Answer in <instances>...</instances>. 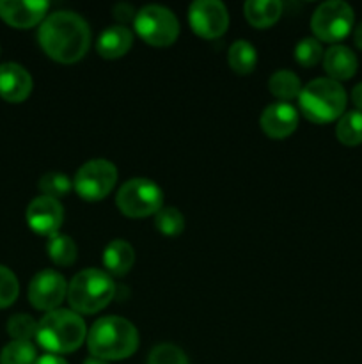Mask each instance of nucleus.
<instances>
[{
	"mask_svg": "<svg viewBox=\"0 0 362 364\" xmlns=\"http://www.w3.org/2000/svg\"><path fill=\"white\" fill-rule=\"evenodd\" d=\"M116 205L123 215L131 219H144V217L156 215L163 208V192L155 181L148 178H133L119 188Z\"/></svg>",
	"mask_w": 362,
	"mask_h": 364,
	"instance_id": "obj_6",
	"label": "nucleus"
},
{
	"mask_svg": "<svg viewBox=\"0 0 362 364\" xmlns=\"http://www.w3.org/2000/svg\"><path fill=\"white\" fill-rule=\"evenodd\" d=\"M351 27H353V9L341 0L323 2L312 13L311 28L318 41H341L350 34Z\"/></svg>",
	"mask_w": 362,
	"mask_h": 364,
	"instance_id": "obj_8",
	"label": "nucleus"
},
{
	"mask_svg": "<svg viewBox=\"0 0 362 364\" xmlns=\"http://www.w3.org/2000/svg\"><path fill=\"white\" fill-rule=\"evenodd\" d=\"M357 57L348 46L334 45L323 55V68L332 80H348L357 71Z\"/></svg>",
	"mask_w": 362,
	"mask_h": 364,
	"instance_id": "obj_17",
	"label": "nucleus"
},
{
	"mask_svg": "<svg viewBox=\"0 0 362 364\" xmlns=\"http://www.w3.org/2000/svg\"><path fill=\"white\" fill-rule=\"evenodd\" d=\"M117 181V169L112 162L103 159H94L85 162L77 171L73 187L77 194L85 201H102Z\"/></svg>",
	"mask_w": 362,
	"mask_h": 364,
	"instance_id": "obj_9",
	"label": "nucleus"
},
{
	"mask_svg": "<svg viewBox=\"0 0 362 364\" xmlns=\"http://www.w3.org/2000/svg\"><path fill=\"white\" fill-rule=\"evenodd\" d=\"M245 18L256 28H266L277 23L283 14V4L279 0H248L243 6Z\"/></svg>",
	"mask_w": 362,
	"mask_h": 364,
	"instance_id": "obj_19",
	"label": "nucleus"
},
{
	"mask_svg": "<svg viewBox=\"0 0 362 364\" xmlns=\"http://www.w3.org/2000/svg\"><path fill=\"white\" fill-rule=\"evenodd\" d=\"M353 39H355V45H357L358 48L362 50V21H361V23H358V27L355 28Z\"/></svg>",
	"mask_w": 362,
	"mask_h": 364,
	"instance_id": "obj_34",
	"label": "nucleus"
},
{
	"mask_svg": "<svg viewBox=\"0 0 362 364\" xmlns=\"http://www.w3.org/2000/svg\"><path fill=\"white\" fill-rule=\"evenodd\" d=\"M50 4L45 0H0V18L16 28L43 23Z\"/></svg>",
	"mask_w": 362,
	"mask_h": 364,
	"instance_id": "obj_13",
	"label": "nucleus"
},
{
	"mask_svg": "<svg viewBox=\"0 0 362 364\" xmlns=\"http://www.w3.org/2000/svg\"><path fill=\"white\" fill-rule=\"evenodd\" d=\"M351 100H353L355 107L358 109V112H362V82L361 84H357L353 87V91H351Z\"/></svg>",
	"mask_w": 362,
	"mask_h": 364,
	"instance_id": "obj_33",
	"label": "nucleus"
},
{
	"mask_svg": "<svg viewBox=\"0 0 362 364\" xmlns=\"http://www.w3.org/2000/svg\"><path fill=\"white\" fill-rule=\"evenodd\" d=\"M114 16L119 21H128L130 18H135V11L130 4H117V6L114 7Z\"/></svg>",
	"mask_w": 362,
	"mask_h": 364,
	"instance_id": "obj_31",
	"label": "nucleus"
},
{
	"mask_svg": "<svg viewBox=\"0 0 362 364\" xmlns=\"http://www.w3.org/2000/svg\"><path fill=\"white\" fill-rule=\"evenodd\" d=\"M67 295V283L55 270H41L28 284V301L35 309L55 311Z\"/></svg>",
	"mask_w": 362,
	"mask_h": 364,
	"instance_id": "obj_11",
	"label": "nucleus"
},
{
	"mask_svg": "<svg viewBox=\"0 0 362 364\" xmlns=\"http://www.w3.org/2000/svg\"><path fill=\"white\" fill-rule=\"evenodd\" d=\"M302 114L312 123H330L346 109V91L332 78H316L304 85L298 96Z\"/></svg>",
	"mask_w": 362,
	"mask_h": 364,
	"instance_id": "obj_4",
	"label": "nucleus"
},
{
	"mask_svg": "<svg viewBox=\"0 0 362 364\" xmlns=\"http://www.w3.org/2000/svg\"><path fill=\"white\" fill-rule=\"evenodd\" d=\"M295 59L304 68L316 66L323 59L322 43L316 38H304L295 46Z\"/></svg>",
	"mask_w": 362,
	"mask_h": 364,
	"instance_id": "obj_27",
	"label": "nucleus"
},
{
	"mask_svg": "<svg viewBox=\"0 0 362 364\" xmlns=\"http://www.w3.org/2000/svg\"><path fill=\"white\" fill-rule=\"evenodd\" d=\"M38 331V322L28 315H14L7 322V333L14 341H31Z\"/></svg>",
	"mask_w": 362,
	"mask_h": 364,
	"instance_id": "obj_28",
	"label": "nucleus"
},
{
	"mask_svg": "<svg viewBox=\"0 0 362 364\" xmlns=\"http://www.w3.org/2000/svg\"><path fill=\"white\" fill-rule=\"evenodd\" d=\"M87 338L84 318L73 309H55L39 320L35 340L50 354H70L78 350Z\"/></svg>",
	"mask_w": 362,
	"mask_h": 364,
	"instance_id": "obj_3",
	"label": "nucleus"
},
{
	"mask_svg": "<svg viewBox=\"0 0 362 364\" xmlns=\"http://www.w3.org/2000/svg\"><path fill=\"white\" fill-rule=\"evenodd\" d=\"M135 263V251L126 240H112L103 252V265L112 276H126Z\"/></svg>",
	"mask_w": 362,
	"mask_h": 364,
	"instance_id": "obj_18",
	"label": "nucleus"
},
{
	"mask_svg": "<svg viewBox=\"0 0 362 364\" xmlns=\"http://www.w3.org/2000/svg\"><path fill=\"white\" fill-rule=\"evenodd\" d=\"M38 187L39 191L43 192V196H46V198L59 199L71 191L73 183H71V180L64 173L50 171V173L43 174V176L39 178Z\"/></svg>",
	"mask_w": 362,
	"mask_h": 364,
	"instance_id": "obj_26",
	"label": "nucleus"
},
{
	"mask_svg": "<svg viewBox=\"0 0 362 364\" xmlns=\"http://www.w3.org/2000/svg\"><path fill=\"white\" fill-rule=\"evenodd\" d=\"M259 124L263 134L268 135L270 139L290 137L298 127V112L290 103H272L263 110Z\"/></svg>",
	"mask_w": 362,
	"mask_h": 364,
	"instance_id": "obj_14",
	"label": "nucleus"
},
{
	"mask_svg": "<svg viewBox=\"0 0 362 364\" xmlns=\"http://www.w3.org/2000/svg\"><path fill=\"white\" fill-rule=\"evenodd\" d=\"M84 364H109V363L103 361V359H98V358H89V359H85Z\"/></svg>",
	"mask_w": 362,
	"mask_h": 364,
	"instance_id": "obj_35",
	"label": "nucleus"
},
{
	"mask_svg": "<svg viewBox=\"0 0 362 364\" xmlns=\"http://www.w3.org/2000/svg\"><path fill=\"white\" fill-rule=\"evenodd\" d=\"M35 348L31 341H11L0 354V364H35Z\"/></svg>",
	"mask_w": 362,
	"mask_h": 364,
	"instance_id": "obj_25",
	"label": "nucleus"
},
{
	"mask_svg": "<svg viewBox=\"0 0 362 364\" xmlns=\"http://www.w3.org/2000/svg\"><path fill=\"white\" fill-rule=\"evenodd\" d=\"M46 251H48L50 259L59 267L73 265L78 255L77 244H75L73 238L60 233L50 237L48 245H46Z\"/></svg>",
	"mask_w": 362,
	"mask_h": 364,
	"instance_id": "obj_22",
	"label": "nucleus"
},
{
	"mask_svg": "<svg viewBox=\"0 0 362 364\" xmlns=\"http://www.w3.org/2000/svg\"><path fill=\"white\" fill-rule=\"evenodd\" d=\"M192 31L204 39H216L229 27L227 7L219 0H197L188 9Z\"/></svg>",
	"mask_w": 362,
	"mask_h": 364,
	"instance_id": "obj_10",
	"label": "nucleus"
},
{
	"mask_svg": "<svg viewBox=\"0 0 362 364\" xmlns=\"http://www.w3.org/2000/svg\"><path fill=\"white\" fill-rule=\"evenodd\" d=\"M32 92V77L16 63L0 64V96L6 102L20 103Z\"/></svg>",
	"mask_w": 362,
	"mask_h": 364,
	"instance_id": "obj_15",
	"label": "nucleus"
},
{
	"mask_svg": "<svg viewBox=\"0 0 362 364\" xmlns=\"http://www.w3.org/2000/svg\"><path fill=\"white\" fill-rule=\"evenodd\" d=\"M135 32L151 46H170L180 36V21L176 14L162 6H144L135 13Z\"/></svg>",
	"mask_w": 362,
	"mask_h": 364,
	"instance_id": "obj_7",
	"label": "nucleus"
},
{
	"mask_svg": "<svg viewBox=\"0 0 362 364\" xmlns=\"http://www.w3.org/2000/svg\"><path fill=\"white\" fill-rule=\"evenodd\" d=\"M87 347L92 358L119 361L135 354L138 348V333L126 318L103 316L92 323L87 333Z\"/></svg>",
	"mask_w": 362,
	"mask_h": 364,
	"instance_id": "obj_2",
	"label": "nucleus"
},
{
	"mask_svg": "<svg viewBox=\"0 0 362 364\" xmlns=\"http://www.w3.org/2000/svg\"><path fill=\"white\" fill-rule=\"evenodd\" d=\"M38 39L50 59L60 64H73L87 53L91 46V28L80 14L57 11L43 20Z\"/></svg>",
	"mask_w": 362,
	"mask_h": 364,
	"instance_id": "obj_1",
	"label": "nucleus"
},
{
	"mask_svg": "<svg viewBox=\"0 0 362 364\" xmlns=\"http://www.w3.org/2000/svg\"><path fill=\"white\" fill-rule=\"evenodd\" d=\"M336 137L344 146L362 144V112L351 110V112L343 114L337 121Z\"/></svg>",
	"mask_w": 362,
	"mask_h": 364,
	"instance_id": "obj_23",
	"label": "nucleus"
},
{
	"mask_svg": "<svg viewBox=\"0 0 362 364\" xmlns=\"http://www.w3.org/2000/svg\"><path fill=\"white\" fill-rule=\"evenodd\" d=\"M155 226L165 237H177L185 230V217L174 206H163L155 215Z\"/></svg>",
	"mask_w": 362,
	"mask_h": 364,
	"instance_id": "obj_24",
	"label": "nucleus"
},
{
	"mask_svg": "<svg viewBox=\"0 0 362 364\" xmlns=\"http://www.w3.org/2000/svg\"><path fill=\"white\" fill-rule=\"evenodd\" d=\"M18 294H20V284L16 276L7 267L0 265V309L14 304Z\"/></svg>",
	"mask_w": 362,
	"mask_h": 364,
	"instance_id": "obj_29",
	"label": "nucleus"
},
{
	"mask_svg": "<svg viewBox=\"0 0 362 364\" xmlns=\"http://www.w3.org/2000/svg\"><path fill=\"white\" fill-rule=\"evenodd\" d=\"M268 89L275 98L283 100L284 103L287 100H293L300 96L302 91V82L293 71L290 70H279L270 77Z\"/></svg>",
	"mask_w": 362,
	"mask_h": 364,
	"instance_id": "obj_21",
	"label": "nucleus"
},
{
	"mask_svg": "<svg viewBox=\"0 0 362 364\" xmlns=\"http://www.w3.org/2000/svg\"><path fill=\"white\" fill-rule=\"evenodd\" d=\"M27 224L34 233L43 235V237H53L59 233L60 226L64 223V208L59 199L39 198L32 199L31 205L27 206Z\"/></svg>",
	"mask_w": 362,
	"mask_h": 364,
	"instance_id": "obj_12",
	"label": "nucleus"
},
{
	"mask_svg": "<svg viewBox=\"0 0 362 364\" xmlns=\"http://www.w3.org/2000/svg\"><path fill=\"white\" fill-rule=\"evenodd\" d=\"M227 60L234 73L248 75L254 71L256 63H258V52L247 39H238L231 45L227 52Z\"/></svg>",
	"mask_w": 362,
	"mask_h": 364,
	"instance_id": "obj_20",
	"label": "nucleus"
},
{
	"mask_svg": "<svg viewBox=\"0 0 362 364\" xmlns=\"http://www.w3.org/2000/svg\"><path fill=\"white\" fill-rule=\"evenodd\" d=\"M148 364H188V359L181 348L170 343H162L153 348Z\"/></svg>",
	"mask_w": 362,
	"mask_h": 364,
	"instance_id": "obj_30",
	"label": "nucleus"
},
{
	"mask_svg": "<svg viewBox=\"0 0 362 364\" xmlns=\"http://www.w3.org/2000/svg\"><path fill=\"white\" fill-rule=\"evenodd\" d=\"M133 45V34L124 25L106 27L96 41V52L103 59H119Z\"/></svg>",
	"mask_w": 362,
	"mask_h": 364,
	"instance_id": "obj_16",
	"label": "nucleus"
},
{
	"mask_svg": "<svg viewBox=\"0 0 362 364\" xmlns=\"http://www.w3.org/2000/svg\"><path fill=\"white\" fill-rule=\"evenodd\" d=\"M116 284L112 277L98 269L78 272L67 284V302L78 315H94L112 302Z\"/></svg>",
	"mask_w": 362,
	"mask_h": 364,
	"instance_id": "obj_5",
	"label": "nucleus"
},
{
	"mask_svg": "<svg viewBox=\"0 0 362 364\" xmlns=\"http://www.w3.org/2000/svg\"><path fill=\"white\" fill-rule=\"evenodd\" d=\"M35 364H67L60 355L55 354H45L35 361Z\"/></svg>",
	"mask_w": 362,
	"mask_h": 364,
	"instance_id": "obj_32",
	"label": "nucleus"
}]
</instances>
